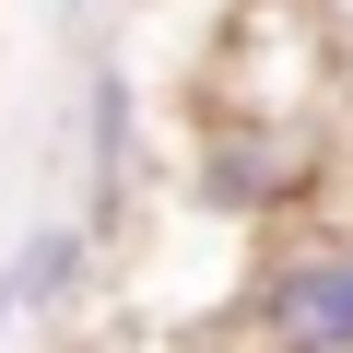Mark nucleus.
Segmentation results:
<instances>
[{"label": "nucleus", "mask_w": 353, "mask_h": 353, "mask_svg": "<svg viewBox=\"0 0 353 353\" xmlns=\"http://www.w3.org/2000/svg\"><path fill=\"white\" fill-rule=\"evenodd\" d=\"M189 201L224 212V224H271V212L318 201V141H306V118L224 106V118L189 141Z\"/></svg>", "instance_id": "1"}, {"label": "nucleus", "mask_w": 353, "mask_h": 353, "mask_svg": "<svg viewBox=\"0 0 353 353\" xmlns=\"http://www.w3.org/2000/svg\"><path fill=\"white\" fill-rule=\"evenodd\" d=\"M248 341L259 353H353V224H306L248 271Z\"/></svg>", "instance_id": "2"}, {"label": "nucleus", "mask_w": 353, "mask_h": 353, "mask_svg": "<svg viewBox=\"0 0 353 353\" xmlns=\"http://www.w3.org/2000/svg\"><path fill=\"white\" fill-rule=\"evenodd\" d=\"M83 141H94V201L118 212L130 176H141V106H130V71H94V83H83Z\"/></svg>", "instance_id": "3"}]
</instances>
